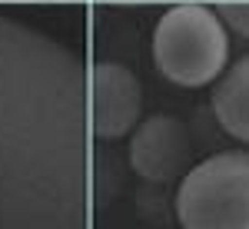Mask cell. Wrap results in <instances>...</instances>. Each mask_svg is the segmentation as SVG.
I'll use <instances>...</instances> for the list:
<instances>
[{"label":"cell","mask_w":249,"mask_h":229,"mask_svg":"<svg viewBox=\"0 0 249 229\" xmlns=\"http://www.w3.org/2000/svg\"><path fill=\"white\" fill-rule=\"evenodd\" d=\"M216 14L223 20V27L236 37L249 40V3H219Z\"/></svg>","instance_id":"7"},{"label":"cell","mask_w":249,"mask_h":229,"mask_svg":"<svg viewBox=\"0 0 249 229\" xmlns=\"http://www.w3.org/2000/svg\"><path fill=\"white\" fill-rule=\"evenodd\" d=\"M143 113V87L123 63H93L87 73V123L90 136L113 143L133 133Z\"/></svg>","instance_id":"4"},{"label":"cell","mask_w":249,"mask_h":229,"mask_svg":"<svg viewBox=\"0 0 249 229\" xmlns=\"http://www.w3.org/2000/svg\"><path fill=\"white\" fill-rule=\"evenodd\" d=\"M83 73L63 47L0 17V219L73 212L83 186Z\"/></svg>","instance_id":"1"},{"label":"cell","mask_w":249,"mask_h":229,"mask_svg":"<svg viewBox=\"0 0 249 229\" xmlns=\"http://www.w3.org/2000/svg\"><path fill=\"white\" fill-rule=\"evenodd\" d=\"M210 106L223 133L249 146V53L232 60L223 73L213 80Z\"/></svg>","instance_id":"6"},{"label":"cell","mask_w":249,"mask_h":229,"mask_svg":"<svg viewBox=\"0 0 249 229\" xmlns=\"http://www.w3.org/2000/svg\"><path fill=\"white\" fill-rule=\"evenodd\" d=\"M153 63L173 87H210L230 67V30L219 14L203 3L170 7L156 20Z\"/></svg>","instance_id":"2"},{"label":"cell","mask_w":249,"mask_h":229,"mask_svg":"<svg viewBox=\"0 0 249 229\" xmlns=\"http://www.w3.org/2000/svg\"><path fill=\"white\" fill-rule=\"evenodd\" d=\"M130 166L143 183L153 186L183 179L193 166V140L186 123L170 113L140 120L130 133Z\"/></svg>","instance_id":"5"},{"label":"cell","mask_w":249,"mask_h":229,"mask_svg":"<svg viewBox=\"0 0 249 229\" xmlns=\"http://www.w3.org/2000/svg\"><path fill=\"white\" fill-rule=\"evenodd\" d=\"M179 229H249V150H223L193 163L176 186Z\"/></svg>","instance_id":"3"}]
</instances>
